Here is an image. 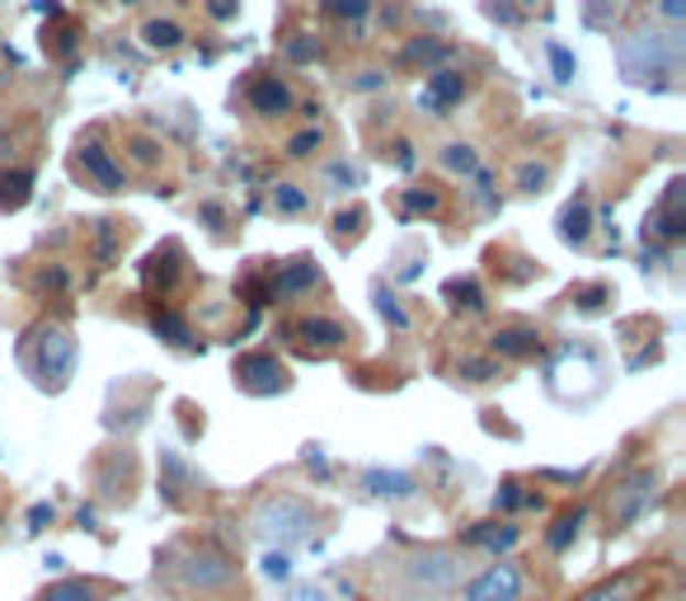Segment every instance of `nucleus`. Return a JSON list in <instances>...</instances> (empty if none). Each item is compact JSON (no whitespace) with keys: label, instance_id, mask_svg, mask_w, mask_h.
Listing matches in <instances>:
<instances>
[{"label":"nucleus","instance_id":"f257e3e1","mask_svg":"<svg viewBox=\"0 0 686 601\" xmlns=\"http://www.w3.org/2000/svg\"><path fill=\"white\" fill-rule=\"evenodd\" d=\"M259 536L263 540H273V545H287V540H302L311 532V512L296 503V499H273V503H263L259 507Z\"/></svg>","mask_w":686,"mask_h":601},{"label":"nucleus","instance_id":"f03ea898","mask_svg":"<svg viewBox=\"0 0 686 601\" xmlns=\"http://www.w3.org/2000/svg\"><path fill=\"white\" fill-rule=\"evenodd\" d=\"M522 597V573L513 564H494L466 588V601H518Z\"/></svg>","mask_w":686,"mask_h":601},{"label":"nucleus","instance_id":"7ed1b4c3","mask_svg":"<svg viewBox=\"0 0 686 601\" xmlns=\"http://www.w3.org/2000/svg\"><path fill=\"white\" fill-rule=\"evenodd\" d=\"M179 573H184V582H193V588H221V582L231 578V564L213 550H198V555H188V564Z\"/></svg>","mask_w":686,"mask_h":601},{"label":"nucleus","instance_id":"20e7f679","mask_svg":"<svg viewBox=\"0 0 686 601\" xmlns=\"http://www.w3.org/2000/svg\"><path fill=\"white\" fill-rule=\"evenodd\" d=\"M414 578L418 582H433V588H447V582L456 578V569L447 564V555H428V559L414 564Z\"/></svg>","mask_w":686,"mask_h":601},{"label":"nucleus","instance_id":"39448f33","mask_svg":"<svg viewBox=\"0 0 686 601\" xmlns=\"http://www.w3.org/2000/svg\"><path fill=\"white\" fill-rule=\"evenodd\" d=\"M39 601H90V582H85V578H62V582H52Z\"/></svg>","mask_w":686,"mask_h":601},{"label":"nucleus","instance_id":"423d86ee","mask_svg":"<svg viewBox=\"0 0 686 601\" xmlns=\"http://www.w3.org/2000/svg\"><path fill=\"white\" fill-rule=\"evenodd\" d=\"M259 573L269 578V582H287V578H292V559H287L283 550H269V555L259 559Z\"/></svg>","mask_w":686,"mask_h":601},{"label":"nucleus","instance_id":"0eeeda50","mask_svg":"<svg viewBox=\"0 0 686 601\" xmlns=\"http://www.w3.org/2000/svg\"><path fill=\"white\" fill-rule=\"evenodd\" d=\"M635 592V578H616V582H602V588H592L584 601H625Z\"/></svg>","mask_w":686,"mask_h":601},{"label":"nucleus","instance_id":"6e6552de","mask_svg":"<svg viewBox=\"0 0 686 601\" xmlns=\"http://www.w3.org/2000/svg\"><path fill=\"white\" fill-rule=\"evenodd\" d=\"M283 601H329V592L320 588V582H296Z\"/></svg>","mask_w":686,"mask_h":601},{"label":"nucleus","instance_id":"1a4fd4ad","mask_svg":"<svg viewBox=\"0 0 686 601\" xmlns=\"http://www.w3.org/2000/svg\"><path fill=\"white\" fill-rule=\"evenodd\" d=\"M475 540H480V545H494V550H499V545H513V532H475Z\"/></svg>","mask_w":686,"mask_h":601}]
</instances>
